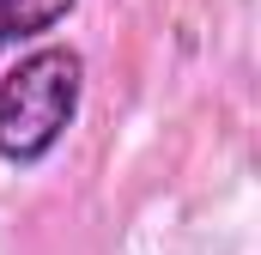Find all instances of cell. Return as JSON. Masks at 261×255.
Here are the masks:
<instances>
[{
  "label": "cell",
  "instance_id": "1",
  "mask_svg": "<svg viewBox=\"0 0 261 255\" xmlns=\"http://www.w3.org/2000/svg\"><path fill=\"white\" fill-rule=\"evenodd\" d=\"M85 97V55L67 43H43L0 73V158L43 164L79 116Z\"/></svg>",
  "mask_w": 261,
  "mask_h": 255
},
{
  "label": "cell",
  "instance_id": "2",
  "mask_svg": "<svg viewBox=\"0 0 261 255\" xmlns=\"http://www.w3.org/2000/svg\"><path fill=\"white\" fill-rule=\"evenodd\" d=\"M79 0H0V55L18 43H37L43 31H55Z\"/></svg>",
  "mask_w": 261,
  "mask_h": 255
}]
</instances>
